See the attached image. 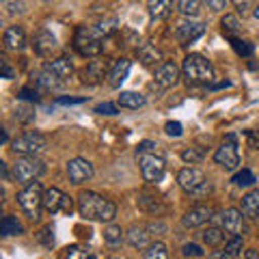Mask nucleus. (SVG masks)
Instances as JSON below:
<instances>
[{"label": "nucleus", "instance_id": "obj_1", "mask_svg": "<svg viewBox=\"0 0 259 259\" xmlns=\"http://www.w3.org/2000/svg\"><path fill=\"white\" fill-rule=\"evenodd\" d=\"M78 212L87 221H100L110 225L117 216V205L110 199H104L102 194L93 190H84L78 197Z\"/></svg>", "mask_w": 259, "mask_h": 259}, {"label": "nucleus", "instance_id": "obj_2", "mask_svg": "<svg viewBox=\"0 0 259 259\" xmlns=\"http://www.w3.org/2000/svg\"><path fill=\"white\" fill-rule=\"evenodd\" d=\"M182 76L186 78L188 84H214V65L209 63L203 54L192 52L184 59L182 63Z\"/></svg>", "mask_w": 259, "mask_h": 259}, {"label": "nucleus", "instance_id": "obj_3", "mask_svg": "<svg viewBox=\"0 0 259 259\" xmlns=\"http://www.w3.org/2000/svg\"><path fill=\"white\" fill-rule=\"evenodd\" d=\"M104 39H106V35L97 26H78L74 35V48L80 56L97 59L104 52Z\"/></svg>", "mask_w": 259, "mask_h": 259}, {"label": "nucleus", "instance_id": "obj_4", "mask_svg": "<svg viewBox=\"0 0 259 259\" xmlns=\"http://www.w3.org/2000/svg\"><path fill=\"white\" fill-rule=\"evenodd\" d=\"M177 184L182 186V190L194 194V197H205V194L212 192V184H209L207 175L201 168H194V166L182 168L177 173Z\"/></svg>", "mask_w": 259, "mask_h": 259}, {"label": "nucleus", "instance_id": "obj_5", "mask_svg": "<svg viewBox=\"0 0 259 259\" xmlns=\"http://www.w3.org/2000/svg\"><path fill=\"white\" fill-rule=\"evenodd\" d=\"M46 173V164L39 158L35 156H22L15 160V164L11 168V177L13 182L24 184V186H30L32 182H37L39 177Z\"/></svg>", "mask_w": 259, "mask_h": 259}, {"label": "nucleus", "instance_id": "obj_6", "mask_svg": "<svg viewBox=\"0 0 259 259\" xmlns=\"http://www.w3.org/2000/svg\"><path fill=\"white\" fill-rule=\"evenodd\" d=\"M44 188L39 182H32L30 186H24V188L15 194V199H18V205L24 209V214H26L30 221H37L39 214H41L44 209Z\"/></svg>", "mask_w": 259, "mask_h": 259}, {"label": "nucleus", "instance_id": "obj_7", "mask_svg": "<svg viewBox=\"0 0 259 259\" xmlns=\"http://www.w3.org/2000/svg\"><path fill=\"white\" fill-rule=\"evenodd\" d=\"M46 147H48V139L41 132H35V130L24 132L11 141V149L15 153H20V156H35L37 158V153H41Z\"/></svg>", "mask_w": 259, "mask_h": 259}, {"label": "nucleus", "instance_id": "obj_8", "mask_svg": "<svg viewBox=\"0 0 259 259\" xmlns=\"http://www.w3.org/2000/svg\"><path fill=\"white\" fill-rule=\"evenodd\" d=\"M139 168L143 180L147 184H158L166 175V162L158 153H143V156H139Z\"/></svg>", "mask_w": 259, "mask_h": 259}, {"label": "nucleus", "instance_id": "obj_9", "mask_svg": "<svg viewBox=\"0 0 259 259\" xmlns=\"http://www.w3.org/2000/svg\"><path fill=\"white\" fill-rule=\"evenodd\" d=\"M214 221L218 223V227H223L227 233H233V236H242L248 233V223H246V216L242 214V209L238 207H229V209H223L214 216Z\"/></svg>", "mask_w": 259, "mask_h": 259}, {"label": "nucleus", "instance_id": "obj_10", "mask_svg": "<svg viewBox=\"0 0 259 259\" xmlns=\"http://www.w3.org/2000/svg\"><path fill=\"white\" fill-rule=\"evenodd\" d=\"M214 162L218 166H223L225 171H236L240 166V153L236 145V136L229 134L225 139V143L214 151Z\"/></svg>", "mask_w": 259, "mask_h": 259}, {"label": "nucleus", "instance_id": "obj_11", "mask_svg": "<svg viewBox=\"0 0 259 259\" xmlns=\"http://www.w3.org/2000/svg\"><path fill=\"white\" fill-rule=\"evenodd\" d=\"M44 209L48 214H71L74 212V201H71V197H67L63 190L59 188H48L44 192Z\"/></svg>", "mask_w": 259, "mask_h": 259}, {"label": "nucleus", "instance_id": "obj_12", "mask_svg": "<svg viewBox=\"0 0 259 259\" xmlns=\"http://www.w3.org/2000/svg\"><path fill=\"white\" fill-rule=\"evenodd\" d=\"M214 216H216L214 207L199 203V205H192L188 212L182 216V225L188 227V229H194V227H203L205 223L214 221Z\"/></svg>", "mask_w": 259, "mask_h": 259}, {"label": "nucleus", "instance_id": "obj_13", "mask_svg": "<svg viewBox=\"0 0 259 259\" xmlns=\"http://www.w3.org/2000/svg\"><path fill=\"white\" fill-rule=\"evenodd\" d=\"M67 175H69V182H71V184L80 186V184L89 182V180H91V177L95 175V168H93V164H91L89 160H84V158H74V160L67 162Z\"/></svg>", "mask_w": 259, "mask_h": 259}, {"label": "nucleus", "instance_id": "obj_14", "mask_svg": "<svg viewBox=\"0 0 259 259\" xmlns=\"http://www.w3.org/2000/svg\"><path fill=\"white\" fill-rule=\"evenodd\" d=\"M203 32H205V24L194 20H184L175 26V37L177 41H182V46L197 41L199 37H203Z\"/></svg>", "mask_w": 259, "mask_h": 259}, {"label": "nucleus", "instance_id": "obj_15", "mask_svg": "<svg viewBox=\"0 0 259 259\" xmlns=\"http://www.w3.org/2000/svg\"><path fill=\"white\" fill-rule=\"evenodd\" d=\"M180 74H182V69L177 67L173 61H166V63L158 65V69H156V74H153V78H156V84L158 87L171 89V87H175L177 82H180V78H182Z\"/></svg>", "mask_w": 259, "mask_h": 259}, {"label": "nucleus", "instance_id": "obj_16", "mask_svg": "<svg viewBox=\"0 0 259 259\" xmlns=\"http://www.w3.org/2000/svg\"><path fill=\"white\" fill-rule=\"evenodd\" d=\"M136 203H139V207L143 209L145 214H151V216H160L164 214V201H162L156 192H149V190H141L139 197H136Z\"/></svg>", "mask_w": 259, "mask_h": 259}, {"label": "nucleus", "instance_id": "obj_17", "mask_svg": "<svg viewBox=\"0 0 259 259\" xmlns=\"http://www.w3.org/2000/svg\"><path fill=\"white\" fill-rule=\"evenodd\" d=\"M59 48V44H56V37L52 35L50 30H46V28H41L37 32L35 37H32V50H35L39 56H52V52Z\"/></svg>", "mask_w": 259, "mask_h": 259}, {"label": "nucleus", "instance_id": "obj_18", "mask_svg": "<svg viewBox=\"0 0 259 259\" xmlns=\"http://www.w3.org/2000/svg\"><path fill=\"white\" fill-rule=\"evenodd\" d=\"M106 71L108 69V63L106 61H102V59H93V61H89V65L82 69V82L84 84H100L104 76H106Z\"/></svg>", "mask_w": 259, "mask_h": 259}, {"label": "nucleus", "instance_id": "obj_19", "mask_svg": "<svg viewBox=\"0 0 259 259\" xmlns=\"http://www.w3.org/2000/svg\"><path fill=\"white\" fill-rule=\"evenodd\" d=\"M3 44H5V50L20 52L26 48V32H24L22 26H9L3 35Z\"/></svg>", "mask_w": 259, "mask_h": 259}, {"label": "nucleus", "instance_id": "obj_20", "mask_svg": "<svg viewBox=\"0 0 259 259\" xmlns=\"http://www.w3.org/2000/svg\"><path fill=\"white\" fill-rule=\"evenodd\" d=\"M125 238H127V242L132 244L134 248H139V250H145L149 244H151V233H149V229H147V225H132L127 229V233H125Z\"/></svg>", "mask_w": 259, "mask_h": 259}, {"label": "nucleus", "instance_id": "obj_21", "mask_svg": "<svg viewBox=\"0 0 259 259\" xmlns=\"http://www.w3.org/2000/svg\"><path fill=\"white\" fill-rule=\"evenodd\" d=\"M130 69H132V61H130V59H119V61L110 67V71H108V84H110L112 89H119L121 84L125 82Z\"/></svg>", "mask_w": 259, "mask_h": 259}, {"label": "nucleus", "instance_id": "obj_22", "mask_svg": "<svg viewBox=\"0 0 259 259\" xmlns=\"http://www.w3.org/2000/svg\"><path fill=\"white\" fill-rule=\"evenodd\" d=\"M44 69L52 71V74H54L56 78H61L63 82H65V80H69L71 74H74V65H71L69 59H65V56H61V59H54V61H50V63H46Z\"/></svg>", "mask_w": 259, "mask_h": 259}, {"label": "nucleus", "instance_id": "obj_23", "mask_svg": "<svg viewBox=\"0 0 259 259\" xmlns=\"http://www.w3.org/2000/svg\"><path fill=\"white\" fill-rule=\"evenodd\" d=\"M221 30H223V35L229 39H238V35L242 32V22L238 15H233V13H227L223 15V20H221Z\"/></svg>", "mask_w": 259, "mask_h": 259}, {"label": "nucleus", "instance_id": "obj_24", "mask_svg": "<svg viewBox=\"0 0 259 259\" xmlns=\"http://www.w3.org/2000/svg\"><path fill=\"white\" fill-rule=\"evenodd\" d=\"M242 214L246 218H257L259 214V188H253L250 192H246L242 197Z\"/></svg>", "mask_w": 259, "mask_h": 259}, {"label": "nucleus", "instance_id": "obj_25", "mask_svg": "<svg viewBox=\"0 0 259 259\" xmlns=\"http://www.w3.org/2000/svg\"><path fill=\"white\" fill-rule=\"evenodd\" d=\"M136 56L143 65H156L158 61H162V52L151 44H141L136 48Z\"/></svg>", "mask_w": 259, "mask_h": 259}, {"label": "nucleus", "instance_id": "obj_26", "mask_svg": "<svg viewBox=\"0 0 259 259\" xmlns=\"http://www.w3.org/2000/svg\"><path fill=\"white\" fill-rule=\"evenodd\" d=\"M119 104H121L123 108L139 110V108H143L145 104H147V100H145V95L136 93V91H121V95H119Z\"/></svg>", "mask_w": 259, "mask_h": 259}, {"label": "nucleus", "instance_id": "obj_27", "mask_svg": "<svg viewBox=\"0 0 259 259\" xmlns=\"http://www.w3.org/2000/svg\"><path fill=\"white\" fill-rule=\"evenodd\" d=\"M37 84H39V89H44V91H59V89H63V80L56 78L52 71L41 69L37 74Z\"/></svg>", "mask_w": 259, "mask_h": 259}, {"label": "nucleus", "instance_id": "obj_28", "mask_svg": "<svg viewBox=\"0 0 259 259\" xmlns=\"http://www.w3.org/2000/svg\"><path fill=\"white\" fill-rule=\"evenodd\" d=\"M22 231H24V227H22V223L15 216H11V214L3 216V221H0V236H3V238L20 236Z\"/></svg>", "mask_w": 259, "mask_h": 259}, {"label": "nucleus", "instance_id": "obj_29", "mask_svg": "<svg viewBox=\"0 0 259 259\" xmlns=\"http://www.w3.org/2000/svg\"><path fill=\"white\" fill-rule=\"evenodd\" d=\"M123 240H125V231L121 229L119 225H108V227H104V242H106L108 246H112V248H117V246H121L123 244Z\"/></svg>", "mask_w": 259, "mask_h": 259}, {"label": "nucleus", "instance_id": "obj_30", "mask_svg": "<svg viewBox=\"0 0 259 259\" xmlns=\"http://www.w3.org/2000/svg\"><path fill=\"white\" fill-rule=\"evenodd\" d=\"M173 11V3L168 0H158V3H149V15L151 20H164Z\"/></svg>", "mask_w": 259, "mask_h": 259}, {"label": "nucleus", "instance_id": "obj_31", "mask_svg": "<svg viewBox=\"0 0 259 259\" xmlns=\"http://www.w3.org/2000/svg\"><path fill=\"white\" fill-rule=\"evenodd\" d=\"M223 240H225V229H223V227L214 225V227H207V229L203 231V242L207 246L216 248V246L223 244Z\"/></svg>", "mask_w": 259, "mask_h": 259}, {"label": "nucleus", "instance_id": "obj_32", "mask_svg": "<svg viewBox=\"0 0 259 259\" xmlns=\"http://www.w3.org/2000/svg\"><path fill=\"white\" fill-rule=\"evenodd\" d=\"M143 259H168V246L164 242H151L143 250Z\"/></svg>", "mask_w": 259, "mask_h": 259}, {"label": "nucleus", "instance_id": "obj_33", "mask_svg": "<svg viewBox=\"0 0 259 259\" xmlns=\"http://www.w3.org/2000/svg\"><path fill=\"white\" fill-rule=\"evenodd\" d=\"M233 184L238 186V188H253L255 182H257V177L253 171H248V168H242V171H238L236 175H233Z\"/></svg>", "mask_w": 259, "mask_h": 259}, {"label": "nucleus", "instance_id": "obj_34", "mask_svg": "<svg viewBox=\"0 0 259 259\" xmlns=\"http://www.w3.org/2000/svg\"><path fill=\"white\" fill-rule=\"evenodd\" d=\"M242 250H244V238L242 236H233L225 244V255H229V257H238Z\"/></svg>", "mask_w": 259, "mask_h": 259}, {"label": "nucleus", "instance_id": "obj_35", "mask_svg": "<svg viewBox=\"0 0 259 259\" xmlns=\"http://www.w3.org/2000/svg\"><path fill=\"white\" fill-rule=\"evenodd\" d=\"M91 250L87 246H80V244H74V246H67L65 248V259H91Z\"/></svg>", "mask_w": 259, "mask_h": 259}, {"label": "nucleus", "instance_id": "obj_36", "mask_svg": "<svg viewBox=\"0 0 259 259\" xmlns=\"http://www.w3.org/2000/svg\"><path fill=\"white\" fill-rule=\"evenodd\" d=\"M203 158H205V151L201 147H188L182 151V160L186 164H197V162H201Z\"/></svg>", "mask_w": 259, "mask_h": 259}, {"label": "nucleus", "instance_id": "obj_37", "mask_svg": "<svg viewBox=\"0 0 259 259\" xmlns=\"http://www.w3.org/2000/svg\"><path fill=\"white\" fill-rule=\"evenodd\" d=\"M231 48L240 56H253V52H255V46L250 41H244V39H231Z\"/></svg>", "mask_w": 259, "mask_h": 259}, {"label": "nucleus", "instance_id": "obj_38", "mask_svg": "<svg viewBox=\"0 0 259 259\" xmlns=\"http://www.w3.org/2000/svg\"><path fill=\"white\" fill-rule=\"evenodd\" d=\"M199 7H201L199 0H180V3H177V9H180V13L190 15V18L199 13Z\"/></svg>", "mask_w": 259, "mask_h": 259}, {"label": "nucleus", "instance_id": "obj_39", "mask_svg": "<svg viewBox=\"0 0 259 259\" xmlns=\"http://www.w3.org/2000/svg\"><path fill=\"white\" fill-rule=\"evenodd\" d=\"M95 26L100 28V30H102L104 35H106V37H110L112 32H117V28H119V20H117V18H110V20H102L100 24H95Z\"/></svg>", "mask_w": 259, "mask_h": 259}, {"label": "nucleus", "instance_id": "obj_40", "mask_svg": "<svg viewBox=\"0 0 259 259\" xmlns=\"http://www.w3.org/2000/svg\"><path fill=\"white\" fill-rule=\"evenodd\" d=\"M37 240L41 242L44 246H52L54 244V229H52V225H46L44 229L37 233Z\"/></svg>", "mask_w": 259, "mask_h": 259}, {"label": "nucleus", "instance_id": "obj_41", "mask_svg": "<svg viewBox=\"0 0 259 259\" xmlns=\"http://www.w3.org/2000/svg\"><path fill=\"white\" fill-rule=\"evenodd\" d=\"M95 112L97 115L115 117V115H119V108H117V104H112V102H102V104H97L95 106Z\"/></svg>", "mask_w": 259, "mask_h": 259}, {"label": "nucleus", "instance_id": "obj_42", "mask_svg": "<svg viewBox=\"0 0 259 259\" xmlns=\"http://www.w3.org/2000/svg\"><path fill=\"white\" fill-rule=\"evenodd\" d=\"M182 255H184V257H203L205 250L201 248L199 244H194V242H188V244L182 246Z\"/></svg>", "mask_w": 259, "mask_h": 259}, {"label": "nucleus", "instance_id": "obj_43", "mask_svg": "<svg viewBox=\"0 0 259 259\" xmlns=\"http://www.w3.org/2000/svg\"><path fill=\"white\" fill-rule=\"evenodd\" d=\"M87 97H69V95H59L54 100V104H59V106H78V104H84Z\"/></svg>", "mask_w": 259, "mask_h": 259}, {"label": "nucleus", "instance_id": "obj_44", "mask_svg": "<svg viewBox=\"0 0 259 259\" xmlns=\"http://www.w3.org/2000/svg\"><path fill=\"white\" fill-rule=\"evenodd\" d=\"M18 97L24 100V102H39V91L37 89H32V87H24L22 91L18 93Z\"/></svg>", "mask_w": 259, "mask_h": 259}, {"label": "nucleus", "instance_id": "obj_45", "mask_svg": "<svg viewBox=\"0 0 259 259\" xmlns=\"http://www.w3.org/2000/svg\"><path fill=\"white\" fill-rule=\"evenodd\" d=\"M3 7L7 9V13H9V15L24 13V11H26V5H24V3H13V0H7V3H5Z\"/></svg>", "mask_w": 259, "mask_h": 259}, {"label": "nucleus", "instance_id": "obj_46", "mask_svg": "<svg viewBox=\"0 0 259 259\" xmlns=\"http://www.w3.org/2000/svg\"><path fill=\"white\" fill-rule=\"evenodd\" d=\"M164 132L168 136H182L184 134V127H182L180 121H168V123L164 125Z\"/></svg>", "mask_w": 259, "mask_h": 259}, {"label": "nucleus", "instance_id": "obj_47", "mask_svg": "<svg viewBox=\"0 0 259 259\" xmlns=\"http://www.w3.org/2000/svg\"><path fill=\"white\" fill-rule=\"evenodd\" d=\"M147 229H149L151 236H162V233H166V225L162 221H153L147 225Z\"/></svg>", "mask_w": 259, "mask_h": 259}, {"label": "nucleus", "instance_id": "obj_48", "mask_svg": "<svg viewBox=\"0 0 259 259\" xmlns=\"http://www.w3.org/2000/svg\"><path fill=\"white\" fill-rule=\"evenodd\" d=\"M153 147H158L153 141H143V143H139V147H136V156H143V153H156Z\"/></svg>", "mask_w": 259, "mask_h": 259}, {"label": "nucleus", "instance_id": "obj_49", "mask_svg": "<svg viewBox=\"0 0 259 259\" xmlns=\"http://www.w3.org/2000/svg\"><path fill=\"white\" fill-rule=\"evenodd\" d=\"M32 119H35V112H32L30 108L15 110V121H32Z\"/></svg>", "mask_w": 259, "mask_h": 259}, {"label": "nucleus", "instance_id": "obj_50", "mask_svg": "<svg viewBox=\"0 0 259 259\" xmlns=\"http://www.w3.org/2000/svg\"><path fill=\"white\" fill-rule=\"evenodd\" d=\"M207 7L214 11H223L227 7V0H207Z\"/></svg>", "mask_w": 259, "mask_h": 259}, {"label": "nucleus", "instance_id": "obj_51", "mask_svg": "<svg viewBox=\"0 0 259 259\" xmlns=\"http://www.w3.org/2000/svg\"><path fill=\"white\" fill-rule=\"evenodd\" d=\"M3 78H7V80H11V78H15V74H13V69L9 67V61H7V59H3Z\"/></svg>", "mask_w": 259, "mask_h": 259}, {"label": "nucleus", "instance_id": "obj_52", "mask_svg": "<svg viewBox=\"0 0 259 259\" xmlns=\"http://www.w3.org/2000/svg\"><path fill=\"white\" fill-rule=\"evenodd\" d=\"M244 259H259V250L257 248H246L244 250Z\"/></svg>", "mask_w": 259, "mask_h": 259}, {"label": "nucleus", "instance_id": "obj_53", "mask_svg": "<svg viewBox=\"0 0 259 259\" xmlns=\"http://www.w3.org/2000/svg\"><path fill=\"white\" fill-rule=\"evenodd\" d=\"M0 173H3V177H5V182H9V180H13V177L9 175V168H7V162H0Z\"/></svg>", "mask_w": 259, "mask_h": 259}, {"label": "nucleus", "instance_id": "obj_54", "mask_svg": "<svg viewBox=\"0 0 259 259\" xmlns=\"http://www.w3.org/2000/svg\"><path fill=\"white\" fill-rule=\"evenodd\" d=\"M233 5H236L238 11H242V13H246V9L250 7V3H240V0H238V3H233Z\"/></svg>", "mask_w": 259, "mask_h": 259}, {"label": "nucleus", "instance_id": "obj_55", "mask_svg": "<svg viewBox=\"0 0 259 259\" xmlns=\"http://www.w3.org/2000/svg\"><path fill=\"white\" fill-rule=\"evenodd\" d=\"M225 87H231L229 80H223V82H214V84L209 87V89H225Z\"/></svg>", "mask_w": 259, "mask_h": 259}, {"label": "nucleus", "instance_id": "obj_56", "mask_svg": "<svg viewBox=\"0 0 259 259\" xmlns=\"http://www.w3.org/2000/svg\"><path fill=\"white\" fill-rule=\"evenodd\" d=\"M3 143H9V134H7V130H3Z\"/></svg>", "mask_w": 259, "mask_h": 259}, {"label": "nucleus", "instance_id": "obj_57", "mask_svg": "<svg viewBox=\"0 0 259 259\" xmlns=\"http://www.w3.org/2000/svg\"><path fill=\"white\" fill-rule=\"evenodd\" d=\"M255 18H257V20H259V5H257V7H255Z\"/></svg>", "mask_w": 259, "mask_h": 259}, {"label": "nucleus", "instance_id": "obj_58", "mask_svg": "<svg viewBox=\"0 0 259 259\" xmlns=\"http://www.w3.org/2000/svg\"><path fill=\"white\" fill-rule=\"evenodd\" d=\"M91 259H100V257H97V255H91Z\"/></svg>", "mask_w": 259, "mask_h": 259}, {"label": "nucleus", "instance_id": "obj_59", "mask_svg": "<svg viewBox=\"0 0 259 259\" xmlns=\"http://www.w3.org/2000/svg\"><path fill=\"white\" fill-rule=\"evenodd\" d=\"M257 223H259V214H257Z\"/></svg>", "mask_w": 259, "mask_h": 259}]
</instances>
